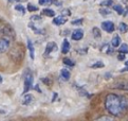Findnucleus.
Instances as JSON below:
<instances>
[{
  "instance_id": "1",
  "label": "nucleus",
  "mask_w": 128,
  "mask_h": 121,
  "mask_svg": "<svg viewBox=\"0 0 128 121\" xmlns=\"http://www.w3.org/2000/svg\"><path fill=\"white\" fill-rule=\"evenodd\" d=\"M105 107L109 114H111L114 117H118L125 109L124 99L114 94H109L105 99Z\"/></svg>"
},
{
  "instance_id": "2",
  "label": "nucleus",
  "mask_w": 128,
  "mask_h": 121,
  "mask_svg": "<svg viewBox=\"0 0 128 121\" xmlns=\"http://www.w3.org/2000/svg\"><path fill=\"white\" fill-rule=\"evenodd\" d=\"M33 81H34L33 74H32V72L29 71L24 77V94L28 92L31 88L33 87Z\"/></svg>"
},
{
  "instance_id": "3",
  "label": "nucleus",
  "mask_w": 128,
  "mask_h": 121,
  "mask_svg": "<svg viewBox=\"0 0 128 121\" xmlns=\"http://www.w3.org/2000/svg\"><path fill=\"white\" fill-rule=\"evenodd\" d=\"M10 45H11L10 39H8L6 37H1L0 38V53L6 52L8 48H10Z\"/></svg>"
},
{
  "instance_id": "4",
  "label": "nucleus",
  "mask_w": 128,
  "mask_h": 121,
  "mask_svg": "<svg viewBox=\"0 0 128 121\" xmlns=\"http://www.w3.org/2000/svg\"><path fill=\"white\" fill-rule=\"evenodd\" d=\"M102 29L108 33H112L116 28H114V24L112 21H104L102 22Z\"/></svg>"
},
{
  "instance_id": "5",
  "label": "nucleus",
  "mask_w": 128,
  "mask_h": 121,
  "mask_svg": "<svg viewBox=\"0 0 128 121\" xmlns=\"http://www.w3.org/2000/svg\"><path fill=\"white\" fill-rule=\"evenodd\" d=\"M68 20V17L67 16H64V15H59L57 17H55L53 19V24L56 25V26H62L64 24H66Z\"/></svg>"
},
{
  "instance_id": "6",
  "label": "nucleus",
  "mask_w": 128,
  "mask_h": 121,
  "mask_svg": "<svg viewBox=\"0 0 128 121\" xmlns=\"http://www.w3.org/2000/svg\"><path fill=\"white\" fill-rule=\"evenodd\" d=\"M71 37H72L73 40H80V39L84 37V32L82 31L80 29H77V30H75V31L72 32Z\"/></svg>"
},
{
  "instance_id": "7",
  "label": "nucleus",
  "mask_w": 128,
  "mask_h": 121,
  "mask_svg": "<svg viewBox=\"0 0 128 121\" xmlns=\"http://www.w3.org/2000/svg\"><path fill=\"white\" fill-rule=\"evenodd\" d=\"M57 49V46L56 44L54 43V41H52V43H49L47 45V48H46V51H44V54L46 55H49V54H51L54 50H56Z\"/></svg>"
},
{
  "instance_id": "8",
  "label": "nucleus",
  "mask_w": 128,
  "mask_h": 121,
  "mask_svg": "<svg viewBox=\"0 0 128 121\" xmlns=\"http://www.w3.org/2000/svg\"><path fill=\"white\" fill-rule=\"evenodd\" d=\"M70 48H71V45H70V43H69V40L65 38V39H64V41H62V52L64 54H67V53L70 51Z\"/></svg>"
},
{
  "instance_id": "9",
  "label": "nucleus",
  "mask_w": 128,
  "mask_h": 121,
  "mask_svg": "<svg viewBox=\"0 0 128 121\" xmlns=\"http://www.w3.org/2000/svg\"><path fill=\"white\" fill-rule=\"evenodd\" d=\"M28 48H29V51H30V56L32 59H34L35 58V49H34V45L33 43L28 39Z\"/></svg>"
},
{
  "instance_id": "10",
  "label": "nucleus",
  "mask_w": 128,
  "mask_h": 121,
  "mask_svg": "<svg viewBox=\"0 0 128 121\" xmlns=\"http://www.w3.org/2000/svg\"><path fill=\"white\" fill-rule=\"evenodd\" d=\"M42 14L47 17H54L55 16V11L51 10V9H44L42 11Z\"/></svg>"
},
{
  "instance_id": "11",
  "label": "nucleus",
  "mask_w": 128,
  "mask_h": 121,
  "mask_svg": "<svg viewBox=\"0 0 128 121\" xmlns=\"http://www.w3.org/2000/svg\"><path fill=\"white\" fill-rule=\"evenodd\" d=\"M121 41H122V39H121V37L118 36V35H116L112 38V40H111V46L112 47H118V46L121 45Z\"/></svg>"
},
{
  "instance_id": "12",
  "label": "nucleus",
  "mask_w": 128,
  "mask_h": 121,
  "mask_svg": "<svg viewBox=\"0 0 128 121\" xmlns=\"http://www.w3.org/2000/svg\"><path fill=\"white\" fill-rule=\"evenodd\" d=\"M60 76L64 80H69L70 77H71V73L69 70H67V69H62L60 71Z\"/></svg>"
},
{
  "instance_id": "13",
  "label": "nucleus",
  "mask_w": 128,
  "mask_h": 121,
  "mask_svg": "<svg viewBox=\"0 0 128 121\" xmlns=\"http://www.w3.org/2000/svg\"><path fill=\"white\" fill-rule=\"evenodd\" d=\"M92 33H93V36L95 37V38H100V37L102 36V33H100V29H98V28H96V27H94L92 29Z\"/></svg>"
},
{
  "instance_id": "14",
  "label": "nucleus",
  "mask_w": 128,
  "mask_h": 121,
  "mask_svg": "<svg viewBox=\"0 0 128 121\" xmlns=\"http://www.w3.org/2000/svg\"><path fill=\"white\" fill-rule=\"evenodd\" d=\"M118 30H120L122 33H126L128 31V26L126 24H124V22H121L120 26H118Z\"/></svg>"
},
{
  "instance_id": "15",
  "label": "nucleus",
  "mask_w": 128,
  "mask_h": 121,
  "mask_svg": "<svg viewBox=\"0 0 128 121\" xmlns=\"http://www.w3.org/2000/svg\"><path fill=\"white\" fill-rule=\"evenodd\" d=\"M32 100H33V97H32V95H26L24 98V105H29Z\"/></svg>"
},
{
  "instance_id": "16",
  "label": "nucleus",
  "mask_w": 128,
  "mask_h": 121,
  "mask_svg": "<svg viewBox=\"0 0 128 121\" xmlns=\"http://www.w3.org/2000/svg\"><path fill=\"white\" fill-rule=\"evenodd\" d=\"M113 9H114V11H116L118 14H123V13H124V9H123V7L121 6V4L113 6Z\"/></svg>"
},
{
  "instance_id": "17",
  "label": "nucleus",
  "mask_w": 128,
  "mask_h": 121,
  "mask_svg": "<svg viewBox=\"0 0 128 121\" xmlns=\"http://www.w3.org/2000/svg\"><path fill=\"white\" fill-rule=\"evenodd\" d=\"M26 11H29V12H36V11H38V8L36 7V6H33L32 3H28Z\"/></svg>"
},
{
  "instance_id": "18",
  "label": "nucleus",
  "mask_w": 128,
  "mask_h": 121,
  "mask_svg": "<svg viewBox=\"0 0 128 121\" xmlns=\"http://www.w3.org/2000/svg\"><path fill=\"white\" fill-rule=\"evenodd\" d=\"M15 10L18 11V12H20L21 14L26 13V8L24 6H21V4H16V6H15Z\"/></svg>"
},
{
  "instance_id": "19",
  "label": "nucleus",
  "mask_w": 128,
  "mask_h": 121,
  "mask_svg": "<svg viewBox=\"0 0 128 121\" xmlns=\"http://www.w3.org/2000/svg\"><path fill=\"white\" fill-rule=\"evenodd\" d=\"M102 50L105 51V52H106L107 54H112V52H113L112 48H110V46H109V45H105L104 47L102 48Z\"/></svg>"
},
{
  "instance_id": "20",
  "label": "nucleus",
  "mask_w": 128,
  "mask_h": 121,
  "mask_svg": "<svg viewBox=\"0 0 128 121\" xmlns=\"http://www.w3.org/2000/svg\"><path fill=\"white\" fill-rule=\"evenodd\" d=\"M118 51H120V52H122V53H124V54L128 53V46H127L126 44H123L121 47L118 48Z\"/></svg>"
},
{
  "instance_id": "21",
  "label": "nucleus",
  "mask_w": 128,
  "mask_h": 121,
  "mask_svg": "<svg viewBox=\"0 0 128 121\" xmlns=\"http://www.w3.org/2000/svg\"><path fill=\"white\" fill-rule=\"evenodd\" d=\"M105 66L103 62H100V60H98L95 64H92L91 65V68H103Z\"/></svg>"
},
{
  "instance_id": "22",
  "label": "nucleus",
  "mask_w": 128,
  "mask_h": 121,
  "mask_svg": "<svg viewBox=\"0 0 128 121\" xmlns=\"http://www.w3.org/2000/svg\"><path fill=\"white\" fill-rule=\"evenodd\" d=\"M29 27L31 28V30H32V31H34V32H35V33H37V34H42V30H38V29H37V27H35L33 24H30Z\"/></svg>"
},
{
  "instance_id": "23",
  "label": "nucleus",
  "mask_w": 128,
  "mask_h": 121,
  "mask_svg": "<svg viewBox=\"0 0 128 121\" xmlns=\"http://www.w3.org/2000/svg\"><path fill=\"white\" fill-rule=\"evenodd\" d=\"M53 3V0H39L40 6H50Z\"/></svg>"
},
{
  "instance_id": "24",
  "label": "nucleus",
  "mask_w": 128,
  "mask_h": 121,
  "mask_svg": "<svg viewBox=\"0 0 128 121\" xmlns=\"http://www.w3.org/2000/svg\"><path fill=\"white\" fill-rule=\"evenodd\" d=\"M113 4L112 0H104V1L100 2V6H104V7H110Z\"/></svg>"
},
{
  "instance_id": "25",
  "label": "nucleus",
  "mask_w": 128,
  "mask_h": 121,
  "mask_svg": "<svg viewBox=\"0 0 128 121\" xmlns=\"http://www.w3.org/2000/svg\"><path fill=\"white\" fill-rule=\"evenodd\" d=\"M64 63H65L66 65H69V66H71V67L74 66V63H73V60L70 59V58H64Z\"/></svg>"
},
{
  "instance_id": "26",
  "label": "nucleus",
  "mask_w": 128,
  "mask_h": 121,
  "mask_svg": "<svg viewBox=\"0 0 128 121\" xmlns=\"http://www.w3.org/2000/svg\"><path fill=\"white\" fill-rule=\"evenodd\" d=\"M100 13L102 14V15H109V14H110L111 12L108 10V9H100Z\"/></svg>"
},
{
  "instance_id": "27",
  "label": "nucleus",
  "mask_w": 128,
  "mask_h": 121,
  "mask_svg": "<svg viewBox=\"0 0 128 121\" xmlns=\"http://www.w3.org/2000/svg\"><path fill=\"white\" fill-rule=\"evenodd\" d=\"M62 15H64V16H70L71 15V12H70V10L69 9H66V10H64L62 11Z\"/></svg>"
},
{
  "instance_id": "28",
  "label": "nucleus",
  "mask_w": 128,
  "mask_h": 121,
  "mask_svg": "<svg viewBox=\"0 0 128 121\" xmlns=\"http://www.w3.org/2000/svg\"><path fill=\"white\" fill-rule=\"evenodd\" d=\"M83 24V19H78V20H73L72 21V25H82Z\"/></svg>"
},
{
  "instance_id": "29",
  "label": "nucleus",
  "mask_w": 128,
  "mask_h": 121,
  "mask_svg": "<svg viewBox=\"0 0 128 121\" xmlns=\"http://www.w3.org/2000/svg\"><path fill=\"white\" fill-rule=\"evenodd\" d=\"M31 19L33 20V21H34V20H40V19H42V17H40L39 15H34V16L31 17Z\"/></svg>"
},
{
  "instance_id": "30",
  "label": "nucleus",
  "mask_w": 128,
  "mask_h": 121,
  "mask_svg": "<svg viewBox=\"0 0 128 121\" xmlns=\"http://www.w3.org/2000/svg\"><path fill=\"white\" fill-rule=\"evenodd\" d=\"M53 3H54V4H56L57 7H59V6H62V0H53Z\"/></svg>"
},
{
  "instance_id": "31",
  "label": "nucleus",
  "mask_w": 128,
  "mask_h": 121,
  "mask_svg": "<svg viewBox=\"0 0 128 121\" xmlns=\"http://www.w3.org/2000/svg\"><path fill=\"white\" fill-rule=\"evenodd\" d=\"M22 1V0H8V2H10V3H15V2H20Z\"/></svg>"
},
{
  "instance_id": "32",
  "label": "nucleus",
  "mask_w": 128,
  "mask_h": 121,
  "mask_svg": "<svg viewBox=\"0 0 128 121\" xmlns=\"http://www.w3.org/2000/svg\"><path fill=\"white\" fill-rule=\"evenodd\" d=\"M121 54L118 55V59H124V53H122V52H120Z\"/></svg>"
},
{
  "instance_id": "33",
  "label": "nucleus",
  "mask_w": 128,
  "mask_h": 121,
  "mask_svg": "<svg viewBox=\"0 0 128 121\" xmlns=\"http://www.w3.org/2000/svg\"><path fill=\"white\" fill-rule=\"evenodd\" d=\"M124 71H128V66H127L126 68H124V69H122V70H121V72H124Z\"/></svg>"
},
{
  "instance_id": "34",
  "label": "nucleus",
  "mask_w": 128,
  "mask_h": 121,
  "mask_svg": "<svg viewBox=\"0 0 128 121\" xmlns=\"http://www.w3.org/2000/svg\"><path fill=\"white\" fill-rule=\"evenodd\" d=\"M1 82H2V77L0 76V83H1Z\"/></svg>"
},
{
  "instance_id": "35",
  "label": "nucleus",
  "mask_w": 128,
  "mask_h": 121,
  "mask_svg": "<svg viewBox=\"0 0 128 121\" xmlns=\"http://www.w3.org/2000/svg\"><path fill=\"white\" fill-rule=\"evenodd\" d=\"M125 64H126V66H128V60H127V62H126Z\"/></svg>"
}]
</instances>
